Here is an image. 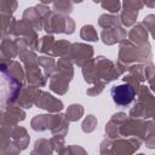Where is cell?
Segmentation results:
<instances>
[{"instance_id":"1","label":"cell","mask_w":155,"mask_h":155,"mask_svg":"<svg viewBox=\"0 0 155 155\" xmlns=\"http://www.w3.org/2000/svg\"><path fill=\"white\" fill-rule=\"evenodd\" d=\"M113 101L121 107L128 105L134 98V88L130 84H122L114 86L110 91Z\"/></svg>"}]
</instances>
